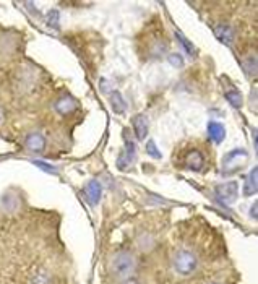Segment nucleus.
Masks as SVG:
<instances>
[{
  "label": "nucleus",
  "instance_id": "obj_8",
  "mask_svg": "<svg viewBox=\"0 0 258 284\" xmlns=\"http://www.w3.org/2000/svg\"><path fill=\"white\" fill-rule=\"evenodd\" d=\"M215 34L226 46H231V44L234 42L236 34H234V28H232L231 24H226V23L218 24V26H215Z\"/></svg>",
  "mask_w": 258,
  "mask_h": 284
},
{
  "label": "nucleus",
  "instance_id": "obj_12",
  "mask_svg": "<svg viewBox=\"0 0 258 284\" xmlns=\"http://www.w3.org/2000/svg\"><path fill=\"white\" fill-rule=\"evenodd\" d=\"M208 135L215 143H221V141L226 138L224 125L219 124V122H210L208 124Z\"/></svg>",
  "mask_w": 258,
  "mask_h": 284
},
{
  "label": "nucleus",
  "instance_id": "obj_11",
  "mask_svg": "<svg viewBox=\"0 0 258 284\" xmlns=\"http://www.w3.org/2000/svg\"><path fill=\"white\" fill-rule=\"evenodd\" d=\"M257 176H258V171H257V167H254V169L250 171L247 180H245V185H244V195L252 197V195H255V193H257V190H258V180H257Z\"/></svg>",
  "mask_w": 258,
  "mask_h": 284
},
{
  "label": "nucleus",
  "instance_id": "obj_17",
  "mask_svg": "<svg viewBox=\"0 0 258 284\" xmlns=\"http://www.w3.org/2000/svg\"><path fill=\"white\" fill-rule=\"evenodd\" d=\"M59 18H60L59 10H50L49 13H47V16H46L47 26H50V28H59Z\"/></svg>",
  "mask_w": 258,
  "mask_h": 284
},
{
  "label": "nucleus",
  "instance_id": "obj_4",
  "mask_svg": "<svg viewBox=\"0 0 258 284\" xmlns=\"http://www.w3.org/2000/svg\"><path fill=\"white\" fill-rule=\"evenodd\" d=\"M135 153H137V150H135V143L132 140H125V148L117 159V166L120 171H127L128 167L135 163Z\"/></svg>",
  "mask_w": 258,
  "mask_h": 284
},
{
  "label": "nucleus",
  "instance_id": "obj_3",
  "mask_svg": "<svg viewBox=\"0 0 258 284\" xmlns=\"http://www.w3.org/2000/svg\"><path fill=\"white\" fill-rule=\"evenodd\" d=\"M237 190H239V184L236 180H231V182L219 184L215 189V193H216L219 202L232 203V202H236V198H237Z\"/></svg>",
  "mask_w": 258,
  "mask_h": 284
},
{
  "label": "nucleus",
  "instance_id": "obj_19",
  "mask_svg": "<svg viewBox=\"0 0 258 284\" xmlns=\"http://www.w3.org/2000/svg\"><path fill=\"white\" fill-rule=\"evenodd\" d=\"M169 62H171V65L176 67V68L184 67V57L180 55V54H177V52H172L169 55Z\"/></svg>",
  "mask_w": 258,
  "mask_h": 284
},
{
  "label": "nucleus",
  "instance_id": "obj_16",
  "mask_svg": "<svg viewBox=\"0 0 258 284\" xmlns=\"http://www.w3.org/2000/svg\"><path fill=\"white\" fill-rule=\"evenodd\" d=\"M176 37H177V41L184 46V49L187 50V54H189V55H195V54H197L195 46H193V44H192L189 39H187V37H185L182 33H176Z\"/></svg>",
  "mask_w": 258,
  "mask_h": 284
},
{
  "label": "nucleus",
  "instance_id": "obj_9",
  "mask_svg": "<svg viewBox=\"0 0 258 284\" xmlns=\"http://www.w3.org/2000/svg\"><path fill=\"white\" fill-rule=\"evenodd\" d=\"M185 167L187 169H190V171H200L203 167V164H205V159H203V156H202V153L200 151H190L189 154H187L185 156Z\"/></svg>",
  "mask_w": 258,
  "mask_h": 284
},
{
  "label": "nucleus",
  "instance_id": "obj_2",
  "mask_svg": "<svg viewBox=\"0 0 258 284\" xmlns=\"http://www.w3.org/2000/svg\"><path fill=\"white\" fill-rule=\"evenodd\" d=\"M198 268V258L189 249H179L174 255V270L180 276H192Z\"/></svg>",
  "mask_w": 258,
  "mask_h": 284
},
{
  "label": "nucleus",
  "instance_id": "obj_1",
  "mask_svg": "<svg viewBox=\"0 0 258 284\" xmlns=\"http://www.w3.org/2000/svg\"><path fill=\"white\" fill-rule=\"evenodd\" d=\"M112 275L117 276L119 280H125V278L132 276V273L137 268V258L133 257L130 252H117L111 257V263H109Z\"/></svg>",
  "mask_w": 258,
  "mask_h": 284
},
{
  "label": "nucleus",
  "instance_id": "obj_7",
  "mask_svg": "<svg viewBox=\"0 0 258 284\" xmlns=\"http://www.w3.org/2000/svg\"><path fill=\"white\" fill-rule=\"evenodd\" d=\"M24 146L33 153H41V151L46 150V138L37 132L29 133L26 137V140H24Z\"/></svg>",
  "mask_w": 258,
  "mask_h": 284
},
{
  "label": "nucleus",
  "instance_id": "obj_20",
  "mask_svg": "<svg viewBox=\"0 0 258 284\" xmlns=\"http://www.w3.org/2000/svg\"><path fill=\"white\" fill-rule=\"evenodd\" d=\"M34 164H36V166H39L42 171H46V172H49V174H55V172H57L52 166H49V164H46V163H42V161H36Z\"/></svg>",
  "mask_w": 258,
  "mask_h": 284
},
{
  "label": "nucleus",
  "instance_id": "obj_22",
  "mask_svg": "<svg viewBox=\"0 0 258 284\" xmlns=\"http://www.w3.org/2000/svg\"><path fill=\"white\" fill-rule=\"evenodd\" d=\"M122 284H140V281L137 280V278L128 276V278H125V280H122Z\"/></svg>",
  "mask_w": 258,
  "mask_h": 284
},
{
  "label": "nucleus",
  "instance_id": "obj_6",
  "mask_svg": "<svg viewBox=\"0 0 258 284\" xmlns=\"http://www.w3.org/2000/svg\"><path fill=\"white\" fill-rule=\"evenodd\" d=\"M133 124V132L137 135V138L140 141H145V138L148 137V132H150V122H148V117L143 114H137L132 120Z\"/></svg>",
  "mask_w": 258,
  "mask_h": 284
},
{
  "label": "nucleus",
  "instance_id": "obj_14",
  "mask_svg": "<svg viewBox=\"0 0 258 284\" xmlns=\"http://www.w3.org/2000/svg\"><path fill=\"white\" fill-rule=\"evenodd\" d=\"M244 70L249 76H252V78L257 75V55L255 54L247 57V59L244 60Z\"/></svg>",
  "mask_w": 258,
  "mask_h": 284
},
{
  "label": "nucleus",
  "instance_id": "obj_5",
  "mask_svg": "<svg viewBox=\"0 0 258 284\" xmlns=\"http://www.w3.org/2000/svg\"><path fill=\"white\" fill-rule=\"evenodd\" d=\"M83 195H85L86 202L91 205V206H96L99 203V200L102 197V187L98 180H89V182L83 187Z\"/></svg>",
  "mask_w": 258,
  "mask_h": 284
},
{
  "label": "nucleus",
  "instance_id": "obj_15",
  "mask_svg": "<svg viewBox=\"0 0 258 284\" xmlns=\"http://www.w3.org/2000/svg\"><path fill=\"white\" fill-rule=\"evenodd\" d=\"M226 99H228L234 107L242 106V94H241V91H237V89H228V91H226Z\"/></svg>",
  "mask_w": 258,
  "mask_h": 284
},
{
  "label": "nucleus",
  "instance_id": "obj_23",
  "mask_svg": "<svg viewBox=\"0 0 258 284\" xmlns=\"http://www.w3.org/2000/svg\"><path fill=\"white\" fill-rule=\"evenodd\" d=\"M206 284H223V283H218V281H210V283H206Z\"/></svg>",
  "mask_w": 258,
  "mask_h": 284
},
{
  "label": "nucleus",
  "instance_id": "obj_18",
  "mask_svg": "<svg viewBox=\"0 0 258 284\" xmlns=\"http://www.w3.org/2000/svg\"><path fill=\"white\" fill-rule=\"evenodd\" d=\"M145 150H146V153L150 154L151 158H154V159H161V158H163V154H161V151L158 150V146H156V143H154V140L148 141L146 146H145Z\"/></svg>",
  "mask_w": 258,
  "mask_h": 284
},
{
  "label": "nucleus",
  "instance_id": "obj_21",
  "mask_svg": "<svg viewBox=\"0 0 258 284\" xmlns=\"http://www.w3.org/2000/svg\"><path fill=\"white\" fill-rule=\"evenodd\" d=\"M257 206H258L257 202L252 203V206H250V218L254 219V221H257V218H258V216H257Z\"/></svg>",
  "mask_w": 258,
  "mask_h": 284
},
{
  "label": "nucleus",
  "instance_id": "obj_24",
  "mask_svg": "<svg viewBox=\"0 0 258 284\" xmlns=\"http://www.w3.org/2000/svg\"><path fill=\"white\" fill-rule=\"evenodd\" d=\"M2 119H3V117H2V111H0V122H2Z\"/></svg>",
  "mask_w": 258,
  "mask_h": 284
},
{
  "label": "nucleus",
  "instance_id": "obj_10",
  "mask_svg": "<svg viewBox=\"0 0 258 284\" xmlns=\"http://www.w3.org/2000/svg\"><path fill=\"white\" fill-rule=\"evenodd\" d=\"M75 109H76V101L72 98V96H63V98H60L55 102V111L62 115H67L70 112H73Z\"/></svg>",
  "mask_w": 258,
  "mask_h": 284
},
{
  "label": "nucleus",
  "instance_id": "obj_13",
  "mask_svg": "<svg viewBox=\"0 0 258 284\" xmlns=\"http://www.w3.org/2000/svg\"><path fill=\"white\" fill-rule=\"evenodd\" d=\"M111 104H112V109H114V112L115 114H122V112H125V101L124 98H122V94L119 91H112L111 94Z\"/></svg>",
  "mask_w": 258,
  "mask_h": 284
}]
</instances>
